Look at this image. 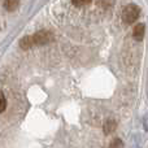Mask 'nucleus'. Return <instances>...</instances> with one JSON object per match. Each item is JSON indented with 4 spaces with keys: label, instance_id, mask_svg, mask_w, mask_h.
<instances>
[{
    "label": "nucleus",
    "instance_id": "obj_1",
    "mask_svg": "<svg viewBox=\"0 0 148 148\" xmlns=\"http://www.w3.org/2000/svg\"><path fill=\"white\" fill-rule=\"evenodd\" d=\"M139 13H140V9H139L138 5H135V4L126 5L122 10V21L126 25H131V23H134L138 20Z\"/></svg>",
    "mask_w": 148,
    "mask_h": 148
},
{
    "label": "nucleus",
    "instance_id": "obj_5",
    "mask_svg": "<svg viewBox=\"0 0 148 148\" xmlns=\"http://www.w3.org/2000/svg\"><path fill=\"white\" fill-rule=\"evenodd\" d=\"M18 5H20V0H5V1H4L5 9L9 10V12L16 10L18 8Z\"/></svg>",
    "mask_w": 148,
    "mask_h": 148
},
{
    "label": "nucleus",
    "instance_id": "obj_8",
    "mask_svg": "<svg viewBox=\"0 0 148 148\" xmlns=\"http://www.w3.org/2000/svg\"><path fill=\"white\" fill-rule=\"evenodd\" d=\"M0 103H1V107H0V112H4L5 110V108H7V99H5V96H4V92H0Z\"/></svg>",
    "mask_w": 148,
    "mask_h": 148
},
{
    "label": "nucleus",
    "instance_id": "obj_3",
    "mask_svg": "<svg viewBox=\"0 0 148 148\" xmlns=\"http://www.w3.org/2000/svg\"><path fill=\"white\" fill-rule=\"evenodd\" d=\"M144 34H146V26L143 23H138V25L134 26L133 30V36L136 40H142L144 38Z\"/></svg>",
    "mask_w": 148,
    "mask_h": 148
},
{
    "label": "nucleus",
    "instance_id": "obj_6",
    "mask_svg": "<svg viewBox=\"0 0 148 148\" xmlns=\"http://www.w3.org/2000/svg\"><path fill=\"white\" fill-rule=\"evenodd\" d=\"M116 121H113V120H108L107 122L104 123V131H105V134H110L112 131H114L116 130Z\"/></svg>",
    "mask_w": 148,
    "mask_h": 148
},
{
    "label": "nucleus",
    "instance_id": "obj_4",
    "mask_svg": "<svg viewBox=\"0 0 148 148\" xmlns=\"http://www.w3.org/2000/svg\"><path fill=\"white\" fill-rule=\"evenodd\" d=\"M35 46V42H34L33 36H23L20 40V47L22 49H30Z\"/></svg>",
    "mask_w": 148,
    "mask_h": 148
},
{
    "label": "nucleus",
    "instance_id": "obj_9",
    "mask_svg": "<svg viewBox=\"0 0 148 148\" xmlns=\"http://www.w3.org/2000/svg\"><path fill=\"white\" fill-rule=\"evenodd\" d=\"M92 0H72V3L75 7H83V5H87L90 4Z\"/></svg>",
    "mask_w": 148,
    "mask_h": 148
},
{
    "label": "nucleus",
    "instance_id": "obj_7",
    "mask_svg": "<svg viewBox=\"0 0 148 148\" xmlns=\"http://www.w3.org/2000/svg\"><path fill=\"white\" fill-rule=\"evenodd\" d=\"M108 148H125V147H123V142L121 139H113Z\"/></svg>",
    "mask_w": 148,
    "mask_h": 148
},
{
    "label": "nucleus",
    "instance_id": "obj_2",
    "mask_svg": "<svg viewBox=\"0 0 148 148\" xmlns=\"http://www.w3.org/2000/svg\"><path fill=\"white\" fill-rule=\"evenodd\" d=\"M51 33L47 30H42V31H38L36 34H34L33 38H34V42H35V46H44L47 44L48 42H51Z\"/></svg>",
    "mask_w": 148,
    "mask_h": 148
}]
</instances>
